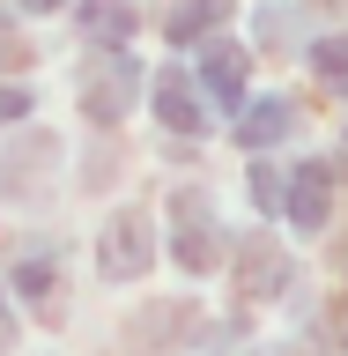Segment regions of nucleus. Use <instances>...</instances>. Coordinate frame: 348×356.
Wrapping results in <instances>:
<instances>
[{
    "label": "nucleus",
    "instance_id": "nucleus-6",
    "mask_svg": "<svg viewBox=\"0 0 348 356\" xmlns=\"http://www.w3.org/2000/svg\"><path fill=\"white\" fill-rule=\"evenodd\" d=\"M208 74H215V89H222V97H238V82H245V60H238V52H215V67H208Z\"/></svg>",
    "mask_w": 348,
    "mask_h": 356
},
{
    "label": "nucleus",
    "instance_id": "nucleus-2",
    "mask_svg": "<svg viewBox=\"0 0 348 356\" xmlns=\"http://www.w3.org/2000/svg\"><path fill=\"white\" fill-rule=\"evenodd\" d=\"M126 89H133V74H126V67H104V74L89 82V119H111V111L126 104Z\"/></svg>",
    "mask_w": 348,
    "mask_h": 356
},
{
    "label": "nucleus",
    "instance_id": "nucleus-4",
    "mask_svg": "<svg viewBox=\"0 0 348 356\" xmlns=\"http://www.w3.org/2000/svg\"><path fill=\"white\" fill-rule=\"evenodd\" d=\"M289 216H297V222L326 216V171H304V193H289Z\"/></svg>",
    "mask_w": 348,
    "mask_h": 356
},
{
    "label": "nucleus",
    "instance_id": "nucleus-7",
    "mask_svg": "<svg viewBox=\"0 0 348 356\" xmlns=\"http://www.w3.org/2000/svg\"><path fill=\"white\" fill-rule=\"evenodd\" d=\"M274 134H282V104H260L252 127H245V141H274Z\"/></svg>",
    "mask_w": 348,
    "mask_h": 356
},
{
    "label": "nucleus",
    "instance_id": "nucleus-10",
    "mask_svg": "<svg viewBox=\"0 0 348 356\" xmlns=\"http://www.w3.org/2000/svg\"><path fill=\"white\" fill-rule=\"evenodd\" d=\"M0 341H8V312H0Z\"/></svg>",
    "mask_w": 348,
    "mask_h": 356
},
{
    "label": "nucleus",
    "instance_id": "nucleus-3",
    "mask_svg": "<svg viewBox=\"0 0 348 356\" xmlns=\"http://www.w3.org/2000/svg\"><path fill=\"white\" fill-rule=\"evenodd\" d=\"M133 238H141V222H111V245H104V267H111V275H141V245H133Z\"/></svg>",
    "mask_w": 348,
    "mask_h": 356
},
{
    "label": "nucleus",
    "instance_id": "nucleus-1",
    "mask_svg": "<svg viewBox=\"0 0 348 356\" xmlns=\"http://www.w3.org/2000/svg\"><path fill=\"white\" fill-rule=\"evenodd\" d=\"M282 275H289V260L274 252V245H245V289H252V297H274Z\"/></svg>",
    "mask_w": 348,
    "mask_h": 356
},
{
    "label": "nucleus",
    "instance_id": "nucleus-9",
    "mask_svg": "<svg viewBox=\"0 0 348 356\" xmlns=\"http://www.w3.org/2000/svg\"><path fill=\"white\" fill-rule=\"evenodd\" d=\"M30 8H60V0H30Z\"/></svg>",
    "mask_w": 348,
    "mask_h": 356
},
{
    "label": "nucleus",
    "instance_id": "nucleus-5",
    "mask_svg": "<svg viewBox=\"0 0 348 356\" xmlns=\"http://www.w3.org/2000/svg\"><path fill=\"white\" fill-rule=\"evenodd\" d=\"M156 97H163V119H171V127H200V119H193V89H178V74L156 89Z\"/></svg>",
    "mask_w": 348,
    "mask_h": 356
},
{
    "label": "nucleus",
    "instance_id": "nucleus-8",
    "mask_svg": "<svg viewBox=\"0 0 348 356\" xmlns=\"http://www.w3.org/2000/svg\"><path fill=\"white\" fill-rule=\"evenodd\" d=\"M319 74L341 82V74H348V44H319Z\"/></svg>",
    "mask_w": 348,
    "mask_h": 356
}]
</instances>
